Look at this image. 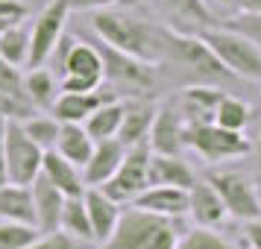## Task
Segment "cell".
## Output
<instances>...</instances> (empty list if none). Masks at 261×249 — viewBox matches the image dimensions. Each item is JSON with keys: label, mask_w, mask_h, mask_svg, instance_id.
I'll return each mask as SVG.
<instances>
[{"label": "cell", "mask_w": 261, "mask_h": 249, "mask_svg": "<svg viewBox=\"0 0 261 249\" xmlns=\"http://www.w3.org/2000/svg\"><path fill=\"white\" fill-rule=\"evenodd\" d=\"M91 30L97 38L109 44V47L129 53L135 59L153 62L159 65L162 59V26L144 21L132 12H120V9H97L91 18Z\"/></svg>", "instance_id": "1"}, {"label": "cell", "mask_w": 261, "mask_h": 249, "mask_svg": "<svg viewBox=\"0 0 261 249\" xmlns=\"http://www.w3.org/2000/svg\"><path fill=\"white\" fill-rule=\"evenodd\" d=\"M179 220L159 217L141 208H120L115 232L97 249H176L179 243Z\"/></svg>", "instance_id": "2"}, {"label": "cell", "mask_w": 261, "mask_h": 249, "mask_svg": "<svg viewBox=\"0 0 261 249\" xmlns=\"http://www.w3.org/2000/svg\"><path fill=\"white\" fill-rule=\"evenodd\" d=\"M159 65H173L185 76H191L194 82L235 79L200 36H191V33H182L173 26H162V59H159Z\"/></svg>", "instance_id": "3"}, {"label": "cell", "mask_w": 261, "mask_h": 249, "mask_svg": "<svg viewBox=\"0 0 261 249\" xmlns=\"http://www.w3.org/2000/svg\"><path fill=\"white\" fill-rule=\"evenodd\" d=\"M197 36L208 44L214 56L220 59L226 71L235 79H261V47H255L249 38L241 33L229 30V26H202Z\"/></svg>", "instance_id": "4"}, {"label": "cell", "mask_w": 261, "mask_h": 249, "mask_svg": "<svg viewBox=\"0 0 261 249\" xmlns=\"http://www.w3.org/2000/svg\"><path fill=\"white\" fill-rule=\"evenodd\" d=\"M100 56H103V82H109L112 88H118L123 94L132 97H144L155 91L159 85V65L153 62L135 59L129 53H120V50L109 47V44H97Z\"/></svg>", "instance_id": "5"}, {"label": "cell", "mask_w": 261, "mask_h": 249, "mask_svg": "<svg viewBox=\"0 0 261 249\" xmlns=\"http://www.w3.org/2000/svg\"><path fill=\"white\" fill-rule=\"evenodd\" d=\"M185 147L205 161H232L252 153V144L244 132L223 129L217 123H185Z\"/></svg>", "instance_id": "6"}, {"label": "cell", "mask_w": 261, "mask_h": 249, "mask_svg": "<svg viewBox=\"0 0 261 249\" xmlns=\"http://www.w3.org/2000/svg\"><path fill=\"white\" fill-rule=\"evenodd\" d=\"M208 185L220 193V200H223L229 217L244 220V223L261 217L258 185L249 176L238 173V170H212V173H208Z\"/></svg>", "instance_id": "7"}, {"label": "cell", "mask_w": 261, "mask_h": 249, "mask_svg": "<svg viewBox=\"0 0 261 249\" xmlns=\"http://www.w3.org/2000/svg\"><path fill=\"white\" fill-rule=\"evenodd\" d=\"M68 15H71V0H50L38 12V18L30 26V62H27V68L47 65V59L53 56V50L59 44V38L65 36Z\"/></svg>", "instance_id": "8"}, {"label": "cell", "mask_w": 261, "mask_h": 249, "mask_svg": "<svg viewBox=\"0 0 261 249\" xmlns=\"http://www.w3.org/2000/svg\"><path fill=\"white\" fill-rule=\"evenodd\" d=\"M41 158L44 150L21 129V120H6V182L33 185L41 173Z\"/></svg>", "instance_id": "9"}, {"label": "cell", "mask_w": 261, "mask_h": 249, "mask_svg": "<svg viewBox=\"0 0 261 249\" xmlns=\"http://www.w3.org/2000/svg\"><path fill=\"white\" fill-rule=\"evenodd\" d=\"M150 155H153V150H150L147 141L126 147V155H123L120 167L115 170V176L109 179V182H103L100 188L106 190L115 202H120V205L123 202H132L147 188V164H150Z\"/></svg>", "instance_id": "10"}, {"label": "cell", "mask_w": 261, "mask_h": 249, "mask_svg": "<svg viewBox=\"0 0 261 249\" xmlns=\"http://www.w3.org/2000/svg\"><path fill=\"white\" fill-rule=\"evenodd\" d=\"M147 144L153 153L162 155H182L185 150V118L173 100H167L155 108L153 126H150V135H147Z\"/></svg>", "instance_id": "11"}, {"label": "cell", "mask_w": 261, "mask_h": 249, "mask_svg": "<svg viewBox=\"0 0 261 249\" xmlns=\"http://www.w3.org/2000/svg\"><path fill=\"white\" fill-rule=\"evenodd\" d=\"M118 91H106L103 85L94 91H59L56 103L50 106V115L59 123H83L97 106H103L106 100H115Z\"/></svg>", "instance_id": "12"}, {"label": "cell", "mask_w": 261, "mask_h": 249, "mask_svg": "<svg viewBox=\"0 0 261 249\" xmlns=\"http://www.w3.org/2000/svg\"><path fill=\"white\" fill-rule=\"evenodd\" d=\"M129 205L141 208V211L159 214V217L179 220V217L188 214V190L173 188V185H147Z\"/></svg>", "instance_id": "13"}, {"label": "cell", "mask_w": 261, "mask_h": 249, "mask_svg": "<svg viewBox=\"0 0 261 249\" xmlns=\"http://www.w3.org/2000/svg\"><path fill=\"white\" fill-rule=\"evenodd\" d=\"M188 214L194 226L200 229H220V226L229 220V211H226L220 193L205 182H194L188 188Z\"/></svg>", "instance_id": "14"}, {"label": "cell", "mask_w": 261, "mask_h": 249, "mask_svg": "<svg viewBox=\"0 0 261 249\" xmlns=\"http://www.w3.org/2000/svg\"><path fill=\"white\" fill-rule=\"evenodd\" d=\"M126 155V147L118 138H106V141H94V150L88 155V161L83 164V182L85 188H100L103 182L115 176V170L120 167Z\"/></svg>", "instance_id": "15"}, {"label": "cell", "mask_w": 261, "mask_h": 249, "mask_svg": "<svg viewBox=\"0 0 261 249\" xmlns=\"http://www.w3.org/2000/svg\"><path fill=\"white\" fill-rule=\"evenodd\" d=\"M30 193H33V223H36L38 232H53L59 229L62 220V208H65V193L59 188H53L47 179L38 173L30 185Z\"/></svg>", "instance_id": "16"}, {"label": "cell", "mask_w": 261, "mask_h": 249, "mask_svg": "<svg viewBox=\"0 0 261 249\" xmlns=\"http://www.w3.org/2000/svg\"><path fill=\"white\" fill-rule=\"evenodd\" d=\"M85 211H88V223H91V235H94V243L100 246L118 226L120 217V202H115L103 188H85L83 193Z\"/></svg>", "instance_id": "17"}, {"label": "cell", "mask_w": 261, "mask_h": 249, "mask_svg": "<svg viewBox=\"0 0 261 249\" xmlns=\"http://www.w3.org/2000/svg\"><path fill=\"white\" fill-rule=\"evenodd\" d=\"M220 97H223L220 88L194 82V85H185L182 88L176 106L182 112L185 123H214V108L220 103Z\"/></svg>", "instance_id": "18"}, {"label": "cell", "mask_w": 261, "mask_h": 249, "mask_svg": "<svg viewBox=\"0 0 261 249\" xmlns=\"http://www.w3.org/2000/svg\"><path fill=\"white\" fill-rule=\"evenodd\" d=\"M155 108L159 106L153 100H144V97H135L129 103H123V120H120V129H118V141L123 147L147 141L153 118H155Z\"/></svg>", "instance_id": "19"}, {"label": "cell", "mask_w": 261, "mask_h": 249, "mask_svg": "<svg viewBox=\"0 0 261 249\" xmlns=\"http://www.w3.org/2000/svg\"><path fill=\"white\" fill-rule=\"evenodd\" d=\"M197 182L191 164L182 155H162L153 153L150 155V164H147V185H173V188H185Z\"/></svg>", "instance_id": "20"}, {"label": "cell", "mask_w": 261, "mask_h": 249, "mask_svg": "<svg viewBox=\"0 0 261 249\" xmlns=\"http://www.w3.org/2000/svg\"><path fill=\"white\" fill-rule=\"evenodd\" d=\"M41 176L47 179L53 188H59L65 197H83L85 193L83 170H80L76 164H71L68 158H62L56 150H44V158H41Z\"/></svg>", "instance_id": "21"}, {"label": "cell", "mask_w": 261, "mask_h": 249, "mask_svg": "<svg viewBox=\"0 0 261 249\" xmlns=\"http://www.w3.org/2000/svg\"><path fill=\"white\" fill-rule=\"evenodd\" d=\"M53 150H56L62 158H68L71 164H76L80 170H83V164L88 161V155H91V150H94V138L85 132L83 123H62Z\"/></svg>", "instance_id": "22"}, {"label": "cell", "mask_w": 261, "mask_h": 249, "mask_svg": "<svg viewBox=\"0 0 261 249\" xmlns=\"http://www.w3.org/2000/svg\"><path fill=\"white\" fill-rule=\"evenodd\" d=\"M24 91H27V100L33 103V108L50 112V106H53L56 97H59V76L50 71L47 65H41V68H27Z\"/></svg>", "instance_id": "23"}, {"label": "cell", "mask_w": 261, "mask_h": 249, "mask_svg": "<svg viewBox=\"0 0 261 249\" xmlns=\"http://www.w3.org/2000/svg\"><path fill=\"white\" fill-rule=\"evenodd\" d=\"M0 220H15V223H33L36 220L30 185H15V182L0 185Z\"/></svg>", "instance_id": "24"}, {"label": "cell", "mask_w": 261, "mask_h": 249, "mask_svg": "<svg viewBox=\"0 0 261 249\" xmlns=\"http://www.w3.org/2000/svg\"><path fill=\"white\" fill-rule=\"evenodd\" d=\"M120 120H123V100L115 97V100H106L103 106H97L83 120V126L94 141H106V138H118Z\"/></svg>", "instance_id": "25"}, {"label": "cell", "mask_w": 261, "mask_h": 249, "mask_svg": "<svg viewBox=\"0 0 261 249\" xmlns=\"http://www.w3.org/2000/svg\"><path fill=\"white\" fill-rule=\"evenodd\" d=\"M0 56L15 68H27V62H30V26L24 24L6 26L0 33Z\"/></svg>", "instance_id": "26"}, {"label": "cell", "mask_w": 261, "mask_h": 249, "mask_svg": "<svg viewBox=\"0 0 261 249\" xmlns=\"http://www.w3.org/2000/svg\"><path fill=\"white\" fill-rule=\"evenodd\" d=\"M249 120H252V106L249 103H244V100H238L232 94L220 97V103L214 108V123L217 126L232 129V132H244Z\"/></svg>", "instance_id": "27"}, {"label": "cell", "mask_w": 261, "mask_h": 249, "mask_svg": "<svg viewBox=\"0 0 261 249\" xmlns=\"http://www.w3.org/2000/svg\"><path fill=\"white\" fill-rule=\"evenodd\" d=\"M59 229L68 232V235H73V237H80V240L94 243V235H91V223H88V211H85L83 197H65Z\"/></svg>", "instance_id": "28"}, {"label": "cell", "mask_w": 261, "mask_h": 249, "mask_svg": "<svg viewBox=\"0 0 261 249\" xmlns=\"http://www.w3.org/2000/svg\"><path fill=\"white\" fill-rule=\"evenodd\" d=\"M59 120L53 118L50 112H33L30 118L21 120V129L33 138V141L41 147V150H53V144H56V135H59Z\"/></svg>", "instance_id": "29"}, {"label": "cell", "mask_w": 261, "mask_h": 249, "mask_svg": "<svg viewBox=\"0 0 261 249\" xmlns=\"http://www.w3.org/2000/svg\"><path fill=\"white\" fill-rule=\"evenodd\" d=\"M159 3H162L173 18H179V21H185V24H191V26H197V30L212 26V21H214V12L202 3V0H159Z\"/></svg>", "instance_id": "30"}, {"label": "cell", "mask_w": 261, "mask_h": 249, "mask_svg": "<svg viewBox=\"0 0 261 249\" xmlns=\"http://www.w3.org/2000/svg\"><path fill=\"white\" fill-rule=\"evenodd\" d=\"M41 235L33 223H15V220H0V249H30Z\"/></svg>", "instance_id": "31"}, {"label": "cell", "mask_w": 261, "mask_h": 249, "mask_svg": "<svg viewBox=\"0 0 261 249\" xmlns=\"http://www.w3.org/2000/svg\"><path fill=\"white\" fill-rule=\"evenodd\" d=\"M0 100H21V103H30L24 91V73L21 68H15L0 56ZM33 106V103H30Z\"/></svg>", "instance_id": "32"}, {"label": "cell", "mask_w": 261, "mask_h": 249, "mask_svg": "<svg viewBox=\"0 0 261 249\" xmlns=\"http://www.w3.org/2000/svg\"><path fill=\"white\" fill-rule=\"evenodd\" d=\"M176 249H235V246H232L229 240H223L214 229H200V226H194L191 232L179 235Z\"/></svg>", "instance_id": "33"}, {"label": "cell", "mask_w": 261, "mask_h": 249, "mask_svg": "<svg viewBox=\"0 0 261 249\" xmlns=\"http://www.w3.org/2000/svg\"><path fill=\"white\" fill-rule=\"evenodd\" d=\"M30 249H91V243L68 235V232H62V229H53V232H41Z\"/></svg>", "instance_id": "34"}, {"label": "cell", "mask_w": 261, "mask_h": 249, "mask_svg": "<svg viewBox=\"0 0 261 249\" xmlns=\"http://www.w3.org/2000/svg\"><path fill=\"white\" fill-rule=\"evenodd\" d=\"M223 26L241 33L244 38H249L255 47H261V15H252V12H238L235 18L223 21Z\"/></svg>", "instance_id": "35"}, {"label": "cell", "mask_w": 261, "mask_h": 249, "mask_svg": "<svg viewBox=\"0 0 261 249\" xmlns=\"http://www.w3.org/2000/svg\"><path fill=\"white\" fill-rule=\"evenodd\" d=\"M27 18V3L24 0H0V21L9 24H21Z\"/></svg>", "instance_id": "36"}, {"label": "cell", "mask_w": 261, "mask_h": 249, "mask_svg": "<svg viewBox=\"0 0 261 249\" xmlns=\"http://www.w3.org/2000/svg\"><path fill=\"white\" fill-rule=\"evenodd\" d=\"M118 0H71V12H97V9H109Z\"/></svg>", "instance_id": "37"}, {"label": "cell", "mask_w": 261, "mask_h": 249, "mask_svg": "<svg viewBox=\"0 0 261 249\" xmlns=\"http://www.w3.org/2000/svg\"><path fill=\"white\" fill-rule=\"evenodd\" d=\"M247 243L249 249H261V217H255V220H247Z\"/></svg>", "instance_id": "38"}, {"label": "cell", "mask_w": 261, "mask_h": 249, "mask_svg": "<svg viewBox=\"0 0 261 249\" xmlns=\"http://www.w3.org/2000/svg\"><path fill=\"white\" fill-rule=\"evenodd\" d=\"M6 182V118L0 115V185Z\"/></svg>", "instance_id": "39"}, {"label": "cell", "mask_w": 261, "mask_h": 249, "mask_svg": "<svg viewBox=\"0 0 261 249\" xmlns=\"http://www.w3.org/2000/svg\"><path fill=\"white\" fill-rule=\"evenodd\" d=\"M235 6L241 12H252V15H261V0H235Z\"/></svg>", "instance_id": "40"}, {"label": "cell", "mask_w": 261, "mask_h": 249, "mask_svg": "<svg viewBox=\"0 0 261 249\" xmlns=\"http://www.w3.org/2000/svg\"><path fill=\"white\" fill-rule=\"evenodd\" d=\"M202 3H205V6H208V9H229V6H235V0H202Z\"/></svg>", "instance_id": "41"}, {"label": "cell", "mask_w": 261, "mask_h": 249, "mask_svg": "<svg viewBox=\"0 0 261 249\" xmlns=\"http://www.w3.org/2000/svg\"><path fill=\"white\" fill-rule=\"evenodd\" d=\"M252 150H255V158H258V167H261V129H258V138H255V147Z\"/></svg>", "instance_id": "42"}, {"label": "cell", "mask_w": 261, "mask_h": 249, "mask_svg": "<svg viewBox=\"0 0 261 249\" xmlns=\"http://www.w3.org/2000/svg\"><path fill=\"white\" fill-rule=\"evenodd\" d=\"M3 30H6V24H3V21H0V33H3Z\"/></svg>", "instance_id": "43"}, {"label": "cell", "mask_w": 261, "mask_h": 249, "mask_svg": "<svg viewBox=\"0 0 261 249\" xmlns=\"http://www.w3.org/2000/svg\"><path fill=\"white\" fill-rule=\"evenodd\" d=\"M258 197H261V182H258Z\"/></svg>", "instance_id": "44"}, {"label": "cell", "mask_w": 261, "mask_h": 249, "mask_svg": "<svg viewBox=\"0 0 261 249\" xmlns=\"http://www.w3.org/2000/svg\"><path fill=\"white\" fill-rule=\"evenodd\" d=\"M258 82H261V79H258ZM258 88H261V85H258Z\"/></svg>", "instance_id": "45"}]
</instances>
